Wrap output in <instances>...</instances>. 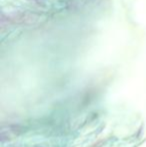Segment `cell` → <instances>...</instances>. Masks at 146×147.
<instances>
[{
  "instance_id": "6da1fadb",
  "label": "cell",
  "mask_w": 146,
  "mask_h": 147,
  "mask_svg": "<svg viewBox=\"0 0 146 147\" xmlns=\"http://www.w3.org/2000/svg\"><path fill=\"white\" fill-rule=\"evenodd\" d=\"M40 20L37 14L31 13V12H21V13H16L11 16L7 17V24H20V25H31L35 24ZM5 24V23H4ZM4 24H1L3 27Z\"/></svg>"
}]
</instances>
